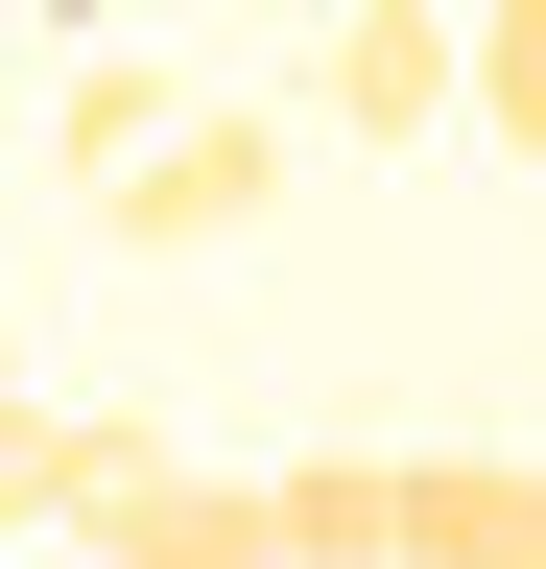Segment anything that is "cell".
Here are the masks:
<instances>
[{"label": "cell", "instance_id": "5b68a950", "mask_svg": "<svg viewBox=\"0 0 546 569\" xmlns=\"http://www.w3.org/2000/svg\"><path fill=\"white\" fill-rule=\"evenodd\" d=\"M48 142H72V190H119V167L167 142V71H143V48H72V96H48Z\"/></svg>", "mask_w": 546, "mask_h": 569}, {"label": "cell", "instance_id": "9c48e42d", "mask_svg": "<svg viewBox=\"0 0 546 569\" xmlns=\"http://www.w3.org/2000/svg\"><path fill=\"white\" fill-rule=\"evenodd\" d=\"M24 451H48V403H24V332H0V522H24Z\"/></svg>", "mask_w": 546, "mask_h": 569}, {"label": "cell", "instance_id": "30bf717a", "mask_svg": "<svg viewBox=\"0 0 546 569\" xmlns=\"http://www.w3.org/2000/svg\"><path fill=\"white\" fill-rule=\"evenodd\" d=\"M24 24H96V0H24Z\"/></svg>", "mask_w": 546, "mask_h": 569}, {"label": "cell", "instance_id": "52a82bcc", "mask_svg": "<svg viewBox=\"0 0 546 569\" xmlns=\"http://www.w3.org/2000/svg\"><path fill=\"white\" fill-rule=\"evenodd\" d=\"M451 24H475V119L546 167V0H451Z\"/></svg>", "mask_w": 546, "mask_h": 569}, {"label": "cell", "instance_id": "6da1fadb", "mask_svg": "<svg viewBox=\"0 0 546 569\" xmlns=\"http://www.w3.org/2000/svg\"><path fill=\"white\" fill-rule=\"evenodd\" d=\"M96 213H119V238H143V261H215L238 213H286V119H167L143 167L96 190Z\"/></svg>", "mask_w": 546, "mask_h": 569}, {"label": "cell", "instance_id": "ba28073f", "mask_svg": "<svg viewBox=\"0 0 546 569\" xmlns=\"http://www.w3.org/2000/svg\"><path fill=\"white\" fill-rule=\"evenodd\" d=\"M119 546H143V569H238V546H286V522H261V498H190V475H167Z\"/></svg>", "mask_w": 546, "mask_h": 569}, {"label": "cell", "instance_id": "277c9868", "mask_svg": "<svg viewBox=\"0 0 546 569\" xmlns=\"http://www.w3.org/2000/svg\"><path fill=\"white\" fill-rule=\"evenodd\" d=\"M404 546H428V569H546V475L428 451V475H404Z\"/></svg>", "mask_w": 546, "mask_h": 569}, {"label": "cell", "instance_id": "8992f818", "mask_svg": "<svg viewBox=\"0 0 546 569\" xmlns=\"http://www.w3.org/2000/svg\"><path fill=\"white\" fill-rule=\"evenodd\" d=\"M261 522L357 569V546H404V475H357V451H309V475H261Z\"/></svg>", "mask_w": 546, "mask_h": 569}, {"label": "cell", "instance_id": "7a4b0ae2", "mask_svg": "<svg viewBox=\"0 0 546 569\" xmlns=\"http://www.w3.org/2000/svg\"><path fill=\"white\" fill-rule=\"evenodd\" d=\"M475 96V24L451 0H332V142H428Z\"/></svg>", "mask_w": 546, "mask_h": 569}, {"label": "cell", "instance_id": "3957f363", "mask_svg": "<svg viewBox=\"0 0 546 569\" xmlns=\"http://www.w3.org/2000/svg\"><path fill=\"white\" fill-rule=\"evenodd\" d=\"M143 498H167V451H143V403H72V427L24 451V522H72V546H119Z\"/></svg>", "mask_w": 546, "mask_h": 569}]
</instances>
